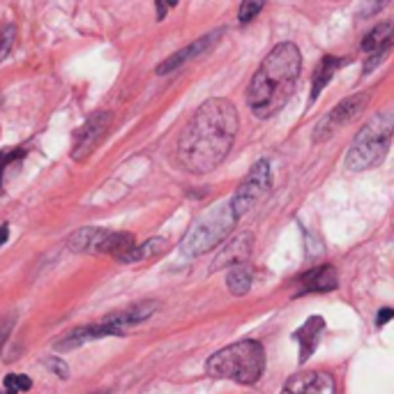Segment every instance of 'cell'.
I'll return each mask as SVG.
<instances>
[{
	"label": "cell",
	"mask_w": 394,
	"mask_h": 394,
	"mask_svg": "<svg viewBox=\"0 0 394 394\" xmlns=\"http://www.w3.org/2000/svg\"><path fill=\"white\" fill-rule=\"evenodd\" d=\"M169 244H166L164 238H150V240H145L143 244H139V247H134L132 249H127L125 254L118 256V261L120 263H141V261H147V259H152V256H160Z\"/></svg>",
	"instance_id": "cell-18"
},
{
	"label": "cell",
	"mask_w": 394,
	"mask_h": 394,
	"mask_svg": "<svg viewBox=\"0 0 394 394\" xmlns=\"http://www.w3.org/2000/svg\"><path fill=\"white\" fill-rule=\"evenodd\" d=\"M265 371V348L256 339H242L217 351L205 362V373L210 378L233 380L240 385H256Z\"/></svg>",
	"instance_id": "cell-3"
},
{
	"label": "cell",
	"mask_w": 394,
	"mask_h": 394,
	"mask_svg": "<svg viewBox=\"0 0 394 394\" xmlns=\"http://www.w3.org/2000/svg\"><path fill=\"white\" fill-rule=\"evenodd\" d=\"M7 238H9V226L7 224H0V247L7 242Z\"/></svg>",
	"instance_id": "cell-26"
},
{
	"label": "cell",
	"mask_w": 394,
	"mask_h": 394,
	"mask_svg": "<svg viewBox=\"0 0 394 394\" xmlns=\"http://www.w3.org/2000/svg\"><path fill=\"white\" fill-rule=\"evenodd\" d=\"M325 330V318L323 316H309L307 323H302V328H298L293 332V339L300 343V364L307 362L313 351L318 348V341H321V334Z\"/></svg>",
	"instance_id": "cell-16"
},
{
	"label": "cell",
	"mask_w": 394,
	"mask_h": 394,
	"mask_svg": "<svg viewBox=\"0 0 394 394\" xmlns=\"http://www.w3.org/2000/svg\"><path fill=\"white\" fill-rule=\"evenodd\" d=\"M134 235L132 233H118L108 229H95V226H85L70 235L67 247L74 254H111L120 256L127 249L134 247Z\"/></svg>",
	"instance_id": "cell-7"
},
{
	"label": "cell",
	"mask_w": 394,
	"mask_h": 394,
	"mask_svg": "<svg viewBox=\"0 0 394 394\" xmlns=\"http://www.w3.org/2000/svg\"><path fill=\"white\" fill-rule=\"evenodd\" d=\"M238 125L233 102L224 97L205 100L180 134L178 162L190 173H210L229 157L238 136Z\"/></svg>",
	"instance_id": "cell-1"
},
{
	"label": "cell",
	"mask_w": 394,
	"mask_h": 394,
	"mask_svg": "<svg viewBox=\"0 0 394 394\" xmlns=\"http://www.w3.org/2000/svg\"><path fill=\"white\" fill-rule=\"evenodd\" d=\"M222 35H224V28H217L214 33H208V35H203V37H199L196 42H192L190 46H185V48H180V51H175L173 56H169L166 61L157 67V74L160 76H164V74H173V72H178L182 65H187L190 61H196L199 56H205L210 51V48L219 42L222 39Z\"/></svg>",
	"instance_id": "cell-11"
},
{
	"label": "cell",
	"mask_w": 394,
	"mask_h": 394,
	"mask_svg": "<svg viewBox=\"0 0 394 394\" xmlns=\"http://www.w3.org/2000/svg\"><path fill=\"white\" fill-rule=\"evenodd\" d=\"M392 130L394 118L390 111H380L371 115L364 123L362 130L356 134L348 155H346V169L348 171H369L376 169L388 157L390 143H392Z\"/></svg>",
	"instance_id": "cell-4"
},
{
	"label": "cell",
	"mask_w": 394,
	"mask_h": 394,
	"mask_svg": "<svg viewBox=\"0 0 394 394\" xmlns=\"http://www.w3.org/2000/svg\"><path fill=\"white\" fill-rule=\"evenodd\" d=\"M367 102H369L367 93H358V95L346 97L343 102H339L328 115H323L318 120L316 130H313V143L328 141L330 136L337 134V130H341L343 125H348L351 120H356V118L364 111Z\"/></svg>",
	"instance_id": "cell-9"
},
{
	"label": "cell",
	"mask_w": 394,
	"mask_h": 394,
	"mask_svg": "<svg viewBox=\"0 0 394 394\" xmlns=\"http://www.w3.org/2000/svg\"><path fill=\"white\" fill-rule=\"evenodd\" d=\"M155 309H157L155 302H139V304H132V307L125 311L108 313L102 321L88 323L83 328H74L56 341V351L65 353V351H74L78 346H83L88 341H97L104 337H123L127 328L147 321L155 313Z\"/></svg>",
	"instance_id": "cell-5"
},
{
	"label": "cell",
	"mask_w": 394,
	"mask_h": 394,
	"mask_svg": "<svg viewBox=\"0 0 394 394\" xmlns=\"http://www.w3.org/2000/svg\"><path fill=\"white\" fill-rule=\"evenodd\" d=\"M390 48H392V24H378L362 39V51L369 53L367 65H364V74H369L390 53Z\"/></svg>",
	"instance_id": "cell-13"
},
{
	"label": "cell",
	"mask_w": 394,
	"mask_h": 394,
	"mask_svg": "<svg viewBox=\"0 0 394 394\" xmlns=\"http://www.w3.org/2000/svg\"><path fill=\"white\" fill-rule=\"evenodd\" d=\"M281 394H337V383L328 371H302L293 373Z\"/></svg>",
	"instance_id": "cell-12"
},
{
	"label": "cell",
	"mask_w": 394,
	"mask_h": 394,
	"mask_svg": "<svg viewBox=\"0 0 394 394\" xmlns=\"http://www.w3.org/2000/svg\"><path fill=\"white\" fill-rule=\"evenodd\" d=\"M235 222H238V217L233 214L229 201L217 205L210 212H205L201 219H196V224L187 231V235L180 242L182 254L192 256V259L194 256L208 254L217 244H222L229 238L231 231L235 229Z\"/></svg>",
	"instance_id": "cell-6"
},
{
	"label": "cell",
	"mask_w": 394,
	"mask_h": 394,
	"mask_svg": "<svg viewBox=\"0 0 394 394\" xmlns=\"http://www.w3.org/2000/svg\"><path fill=\"white\" fill-rule=\"evenodd\" d=\"M252 244H254V235L252 233H240L235 238L229 240V244L217 254V259L212 263V270H222V268H233V265H244V261L249 259L252 254Z\"/></svg>",
	"instance_id": "cell-15"
},
{
	"label": "cell",
	"mask_w": 394,
	"mask_h": 394,
	"mask_svg": "<svg viewBox=\"0 0 394 394\" xmlns=\"http://www.w3.org/2000/svg\"><path fill=\"white\" fill-rule=\"evenodd\" d=\"M298 284L300 286H298V291H295V298L309 295V293H330L339 286V277H337L334 265H321V268L304 272Z\"/></svg>",
	"instance_id": "cell-14"
},
{
	"label": "cell",
	"mask_w": 394,
	"mask_h": 394,
	"mask_svg": "<svg viewBox=\"0 0 394 394\" xmlns=\"http://www.w3.org/2000/svg\"><path fill=\"white\" fill-rule=\"evenodd\" d=\"M263 5H265V0H242L240 12H238L240 24H249L252 19L259 16V12L263 9Z\"/></svg>",
	"instance_id": "cell-21"
},
{
	"label": "cell",
	"mask_w": 394,
	"mask_h": 394,
	"mask_svg": "<svg viewBox=\"0 0 394 394\" xmlns=\"http://www.w3.org/2000/svg\"><path fill=\"white\" fill-rule=\"evenodd\" d=\"M300 72H302L300 48L293 42H281L274 46L252 76V83L247 88L249 111L259 120L277 115L291 102Z\"/></svg>",
	"instance_id": "cell-2"
},
{
	"label": "cell",
	"mask_w": 394,
	"mask_h": 394,
	"mask_svg": "<svg viewBox=\"0 0 394 394\" xmlns=\"http://www.w3.org/2000/svg\"><path fill=\"white\" fill-rule=\"evenodd\" d=\"M14 37H16V28L14 26H3V28H0V63H3L7 58V53L12 51Z\"/></svg>",
	"instance_id": "cell-22"
},
{
	"label": "cell",
	"mask_w": 394,
	"mask_h": 394,
	"mask_svg": "<svg viewBox=\"0 0 394 394\" xmlns=\"http://www.w3.org/2000/svg\"><path fill=\"white\" fill-rule=\"evenodd\" d=\"M46 367L51 369L58 378H70V367H67V362L65 360H58V358H48L46 360Z\"/></svg>",
	"instance_id": "cell-23"
},
{
	"label": "cell",
	"mask_w": 394,
	"mask_h": 394,
	"mask_svg": "<svg viewBox=\"0 0 394 394\" xmlns=\"http://www.w3.org/2000/svg\"><path fill=\"white\" fill-rule=\"evenodd\" d=\"M33 388L31 376L26 373H7L3 378V385H0V394H19V392H28Z\"/></svg>",
	"instance_id": "cell-20"
},
{
	"label": "cell",
	"mask_w": 394,
	"mask_h": 394,
	"mask_svg": "<svg viewBox=\"0 0 394 394\" xmlns=\"http://www.w3.org/2000/svg\"><path fill=\"white\" fill-rule=\"evenodd\" d=\"M272 190V169H270V162L268 160H259L252 171L247 173V178L240 182V187L235 190L233 199L229 201L231 203V210L233 214L238 217H244L247 212H252L256 205H259L265 196L270 194Z\"/></svg>",
	"instance_id": "cell-8"
},
{
	"label": "cell",
	"mask_w": 394,
	"mask_h": 394,
	"mask_svg": "<svg viewBox=\"0 0 394 394\" xmlns=\"http://www.w3.org/2000/svg\"><path fill=\"white\" fill-rule=\"evenodd\" d=\"M111 120H113L111 111H97L78 127V132L74 134V143H72L74 162H85L88 157L97 150V145H100V141L108 132V127H111Z\"/></svg>",
	"instance_id": "cell-10"
},
{
	"label": "cell",
	"mask_w": 394,
	"mask_h": 394,
	"mask_svg": "<svg viewBox=\"0 0 394 394\" xmlns=\"http://www.w3.org/2000/svg\"><path fill=\"white\" fill-rule=\"evenodd\" d=\"M392 316H394V311H392L390 307L380 309V311H378V316H376V325H378V328H383V325H385Z\"/></svg>",
	"instance_id": "cell-25"
},
{
	"label": "cell",
	"mask_w": 394,
	"mask_h": 394,
	"mask_svg": "<svg viewBox=\"0 0 394 394\" xmlns=\"http://www.w3.org/2000/svg\"><path fill=\"white\" fill-rule=\"evenodd\" d=\"M252 272L244 268V265H233V270L229 272V277H226V286H229V291L233 295H238V298H242V295H247L252 291Z\"/></svg>",
	"instance_id": "cell-19"
},
{
	"label": "cell",
	"mask_w": 394,
	"mask_h": 394,
	"mask_svg": "<svg viewBox=\"0 0 394 394\" xmlns=\"http://www.w3.org/2000/svg\"><path fill=\"white\" fill-rule=\"evenodd\" d=\"M155 5H157V16H160V21L166 16V5H164V0H155Z\"/></svg>",
	"instance_id": "cell-27"
},
{
	"label": "cell",
	"mask_w": 394,
	"mask_h": 394,
	"mask_svg": "<svg viewBox=\"0 0 394 394\" xmlns=\"http://www.w3.org/2000/svg\"><path fill=\"white\" fill-rule=\"evenodd\" d=\"M164 3L169 5V7H175V5H178V0H164Z\"/></svg>",
	"instance_id": "cell-28"
},
{
	"label": "cell",
	"mask_w": 394,
	"mask_h": 394,
	"mask_svg": "<svg viewBox=\"0 0 394 394\" xmlns=\"http://www.w3.org/2000/svg\"><path fill=\"white\" fill-rule=\"evenodd\" d=\"M14 328V313H9V316H3L0 318V351H3L5 341L9 337V332H12Z\"/></svg>",
	"instance_id": "cell-24"
},
{
	"label": "cell",
	"mask_w": 394,
	"mask_h": 394,
	"mask_svg": "<svg viewBox=\"0 0 394 394\" xmlns=\"http://www.w3.org/2000/svg\"><path fill=\"white\" fill-rule=\"evenodd\" d=\"M343 65H346V61H343V58H337V56H323L321 58V63L316 65V72H313V78H311V102L318 100L321 90L332 81V76L337 74Z\"/></svg>",
	"instance_id": "cell-17"
}]
</instances>
